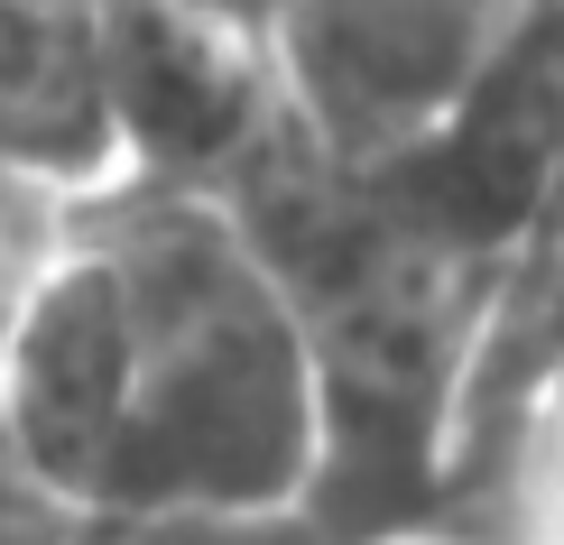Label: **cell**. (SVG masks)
<instances>
[{"label":"cell","mask_w":564,"mask_h":545,"mask_svg":"<svg viewBox=\"0 0 564 545\" xmlns=\"http://www.w3.org/2000/svg\"><path fill=\"white\" fill-rule=\"evenodd\" d=\"M84 222L130 296V416L93 517H288L334 500L324 342L241 204L130 176Z\"/></svg>","instance_id":"obj_1"},{"label":"cell","mask_w":564,"mask_h":545,"mask_svg":"<svg viewBox=\"0 0 564 545\" xmlns=\"http://www.w3.org/2000/svg\"><path fill=\"white\" fill-rule=\"evenodd\" d=\"M519 29L528 0H278L288 130L343 176L408 167L500 84Z\"/></svg>","instance_id":"obj_2"},{"label":"cell","mask_w":564,"mask_h":545,"mask_svg":"<svg viewBox=\"0 0 564 545\" xmlns=\"http://www.w3.org/2000/svg\"><path fill=\"white\" fill-rule=\"evenodd\" d=\"M121 130L139 185H241L288 139L269 19L223 0H121Z\"/></svg>","instance_id":"obj_3"},{"label":"cell","mask_w":564,"mask_h":545,"mask_svg":"<svg viewBox=\"0 0 564 545\" xmlns=\"http://www.w3.org/2000/svg\"><path fill=\"white\" fill-rule=\"evenodd\" d=\"M0 185L56 222L130 185L121 0H0Z\"/></svg>","instance_id":"obj_4"},{"label":"cell","mask_w":564,"mask_h":545,"mask_svg":"<svg viewBox=\"0 0 564 545\" xmlns=\"http://www.w3.org/2000/svg\"><path fill=\"white\" fill-rule=\"evenodd\" d=\"M56 545H408V536L380 509L334 490L288 517H75Z\"/></svg>","instance_id":"obj_5"},{"label":"cell","mask_w":564,"mask_h":545,"mask_svg":"<svg viewBox=\"0 0 564 545\" xmlns=\"http://www.w3.org/2000/svg\"><path fill=\"white\" fill-rule=\"evenodd\" d=\"M46 231H56V212H37L29 195H10V185H0V324H10L19 287H29V269H37V250H46Z\"/></svg>","instance_id":"obj_6"},{"label":"cell","mask_w":564,"mask_h":545,"mask_svg":"<svg viewBox=\"0 0 564 545\" xmlns=\"http://www.w3.org/2000/svg\"><path fill=\"white\" fill-rule=\"evenodd\" d=\"M223 10H250V19H278V0H223Z\"/></svg>","instance_id":"obj_7"}]
</instances>
